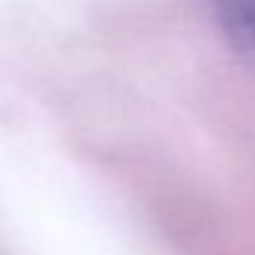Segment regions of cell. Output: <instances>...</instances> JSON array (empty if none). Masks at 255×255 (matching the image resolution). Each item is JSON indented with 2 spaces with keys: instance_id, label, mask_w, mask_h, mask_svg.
Listing matches in <instances>:
<instances>
[{
  "instance_id": "1",
  "label": "cell",
  "mask_w": 255,
  "mask_h": 255,
  "mask_svg": "<svg viewBox=\"0 0 255 255\" xmlns=\"http://www.w3.org/2000/svg\"><path fill=\"white\" fill-rule=\"evenodd\" d=\"M226 39L255 60V0H208Z\"/></svg>"
}]
</instances>
